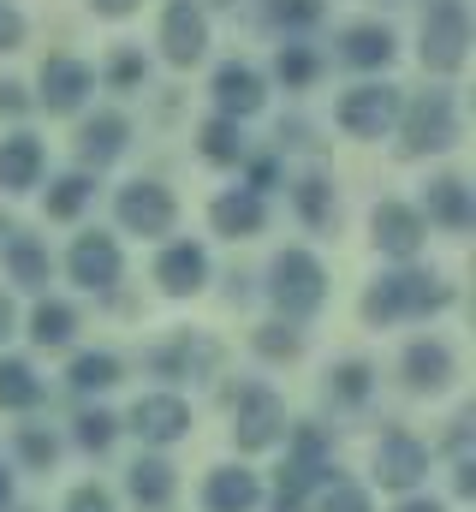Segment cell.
Returning <instances> with one entry per match:
<instances>
[{"mask_svg":"<svg viewBox=\"0 0 476 512\" xmlns=\"http://www.w3.org/2000/svg\"><path fill=\"white\" fill-rule=\"evenodd\" d=\"M447 304H453V286H441L435 274H417V268L381 274V280L363 292V316H369L375 328H387V322H399V316H429V310H447Z\"/></svg>","mask_w":476,"mask_h":512,"instance_id":"cell-1","label":"cell"},{"mask_svg":"<svg viewBox=\"0 0 476 512\" xmlns=\"http://www.w3.org/2000/svg\"><path fill=\"white\" fill-rule=\"evenodd\" d=\"M268 292H274V304L292 316V322H304L310 310H322V298H328V274H322V262L310 251H280L274 256V280H268Z\"/></svg>","mask_w":476,"mask_h":512,"instance_id":"cell-2","label":"cell"},{"mask_svg":"<svg viewBox=\"0 0 476 512\" xmlns=\"http://www.w3.org/2000/svg\"><path fill=\"white\" fill-rule=\"evenodd\" d=\"M465 54H471L465 0H429V12H423V66L429 72H459Z\"/></svg>","mask_w":476,"mask_h":512,"instance_id":"cell-3","label":"cell"},{"mask_svg":"<svg viewBox=\"0 0 476 512\" xmlns=\"http://www.w3.org/2000/svg\"><path fill=\"white\" fill-rule=\"evenodd\" d=\"M453 143H459V102H453V90H423L405 108V149L429 155V149H453Z\"/></svg>","mask_w":476,"mask_h":512,"instance_id":"cell-4","label":"cell"},{"mask_svg":"<svg viewBox=\"0 0 476 512\" xmlns=\"http://www.w3.org/2000/svg\"><path fill=\"white\" fill-rule=\"evenodd\" d=\"M238 447L244 453H262V447H274L280 435H286V405H280V393L262 382L238 387V423H233Z\"/></svg>","mask_w":476,"mask_h":512,"instance_id":"cell-5","label":"cell"},{"mask_svg":"<svg viewBox=\"0 0 476 512\" xmlns=\"http://www.w3.org/2000/svg\"><path fill=\"white\" fill-rule=\"evenodd\" d=\"M119 221L131 227V233H143V239H161V233H173V197H167V185H155V179H137V185H125L119 191Z\"/></svg>","mask_w":476,"mask_h":512,"instance_id":"cell-6","label":"cell"},{"mask_svg":"<svg viewBox=\"0 0 476 512\" xmlns=\"http://www.w3.org/2000/svg\"><path fill=\"white\" fill-rule=\"evenodd\" d=\"M399 120V90L393 84H357L340 96V126L352 137H381V131Z\"/></svg>","mask_w":476,"mask_h":512,"instance_id":"cell-7","label":"cell"},{"mask_svg":"<svg viewBox=\"0 0 476 512\" xmlns=\"http://www.w3.org/2000/svg\"><path fill=\"white\" fill-rule=\"evenodd\" d=\"M203 48H209V18L191 0H167V12H161V54L173 66H197Z\"/></svg>","mask_w":476,"mask_h":512,"instance_id":"cell-8","label":"cell"},{"mask_svg":"<svg viewBox=\"0 0 476 512\" xmlns=\"http://www.w3.org/2000/svg\"><path fill=\"white\" fill-rule=\"evenodd\" d=\"M423 471H429V447H423L417 435H405V429H387L381 447H375V477H381V489H411Z\"/></svg>","mask_w":476,"mask_h":512,"instance_id":"cell-9","label":"cell"},{"mask_svg":"<svg viewBox=\"0 0 476 512\" xmlns=\"http://www.w3.org/2000/svg\"><path fill=\"white\" fill-rule=\"evenodd\" d=\"M90 84H96V72H90L84 60H72V54L42 60V108H48V114H72V108L90 96Z\"/></svg>","mask_w":476,"mask_h":512,"instance_id":"cell-10","label":"cell"},{"mask_svg":"<svg viewBox=\"0 0 476 512\" xmlns=\"http://www.w3.org/2000/svg\"><path fill=\"white\" fill-rule=\"evenodd\" d=\"M131 429H137L149 447H167V441H179V435L191 429V405L173 399V393H149V399L131 405Z\"/></svg>","mask_w":476,"mask_h":512,"instance_id":"cell-11","label":"cell"},{"mask_svg":"<svg viewBox=\"0 0 476 512\" xmlns=\"http://www.w3.org/2000/svg\"><path fill=\"white\" fill-rule=\"evenodd\" d=\"M66 268H72L78 286L108 292V286L119 280V245L108 239V233H84V239L72 245V256H66Z\"/></svg>","mask_w":476,"mask_h":512,"instance_id":"cell-12","label":"cell"},{"mask_svg":"<svg viewBox=\"0 0 476 512\" xmlns=\"http://www.w3.org/2000/svg\"><path fill=\"white\" fill-rule=\"evenodd\" d=\"M215 102H221V120H250V114L268 102V90H262V78H256L250 66L227 60V66L215 72Z\"/></svg>","mask_w":476,"mask_h":512,"instance_id":"cell-13","label":"cell"},{"mask_svg":"<svg viewBox=\"0 0 476 512\" xmlns=\"http://www.w3.org/2000/svg\"><path fill=\"white\" fill-rule=\"evenodd\" d=\"M375 245L387 256H417L423 251V215L405 203H381L375 209Z\"/></svg>","mask_w":476,"mask_h":512,"instance_id":"cell-14","label":"cell"},{"mask_svg":"<svg viewBox=\"0 0 476 512\" xmlns=\"http://www.w3.org/2000/svg\"><path fill=\"white\" fill-rule=\"evenodd\" d=\"M149 364H155L161 376L185 382V376H209V370L221 364V346H215V340H191V334H179V340H173V346H161Z\"/></svg>","mask_w":476,"mask_h":512,"instance_id":"cell-15","label":"cell"},{"mask_svg":"<svg viewBox=\"0 0 476 512\" xmlns=\"http://www.w3.org/2000/svg\"><path fill=\"white\" fill-rule=\"evenodd\" d=\"M42 179V143L30 131L0 137V191H30Z\"/></svg>","mask_w":476,"mask_h":512,"instance_id":"cell-16","label":"cell"},{"mask_svg":"<svg viewBox=\"0 0 476 512\" xmlns=\"http://www.w3.org/2000/svg\"><path fill=\"white\" fill-rule=\"evenodd\" d=\"M203 274H209L203 245H173V251L155 262V280H161V292H167V298H191V292L203 286Z\"/></svg>","mask_w":476,"mask_h":512,"instance_id":"cell-17","label":"cell"},{"mask_svg":"<svg viewBox=\"0 0 476 512\" xmlns=\"http://www.w3.org/2000/svg\"><path fill=\"white\" fill-rule=\"evenodd\" d=\"M405 382L417 387V393H441V387L453 382V352L441 340H417L405 352Z\"/></svg>","mask_w":476,"mask_h":512,"instance_id":"cell-18","label":"cell"},{"mask_svg":"<svg viewBox=\"0 0 476 512\" xmlns=\"http://www.w3.org/2000/svg\"><path fill=\"white\" fill-rule=\"evenodd\" d=\"M423 203H429V215L441 221V227H453V233H465L476 221L471 197H465V179H453V173H441V179H429V191H423Z\"/></svg>","mask_w":476,"mask_h":512,"instance_id":"cell-19","label":"cell"},{"mask_svg":"<svg viewBox=\"0 0 476 512\" xmlns=\"http://www.w3.org/2000/svg\"><path fill=\"white\" fill-rule=\"evenodd\" d=\"M256 477L250 471H238V465H227V471H215L209 483H203V507L209 512H250L256 507Z\"/></svg>","mask_w":476,"mask_h":512,"instance_id":"cell-20","label":"cell"},{"mask_svg":"<svg viewBox=\"0 0 476 512\" xmlns=\"http://www.w3.org/2000/svg\"><path fill=\"white\" fill-rule=\"evenodd\" d=\"M209 221H215V233H227V239H250V233H262V197L227 191V197H215Z\"/></svg>","mask_w":476,"mask_h":512,"instance_id":"cell-21","label":"cell"},{"mask_svg":"<svg viewBox=\"0 0 476 512\" xmlns=\"http://www.w3.org/2000/svg\"><path fill=\"white\" fill-rule=\"evenodd\" d=\"M131 495H137V507L167 512L173 507V465H161V459H137V465H131Z\"/></svg>","mask_w":476,"mask_h":512,"instance_id":"cell-22","label":"cell"},{"mask_svg":"<svg viewBox=\"0 0 476 512\" xmlns=\"http://www.w3.org/2000/svg\"><path fill=\"white\" fill-rule=\"evenodd\" d=\"M119 149H125V120H119V114H96L90 126L78 131V155L96 161V167H108Z\"/></svg>","mask_w":476,"mask_h":512,"instance_id":"cell-23","label":"cell"},{"mask_svg":"<svg viewBox=\"0 0 476 512\" xmlns=\"http://www.w3.org/2000/svg\"><path fill=\"white\" fill-rule=\"evenodd\" d=\"M352 66H387L393 60V30L387 24H357L346 30V48H340Z\"/></svg>","mask_w":476,"mask_h":512,"instance_id":"cell-24","label":"cell"},{"mask_svg":"<svg viewBox=\"0 0 476 512\" xmlns=\"http://www.w3.org/2000/svg\"><path fill=\"white\" fill-rule=\"evenodd\" d=\"M36 399H42L36 370H30V364H18V358H0V405H6V411H30Z\"/></svg>","mask_w":476,"mask_h":512,"instance_id":"cell-25","label":"cell"},{"mask_svg":"<svg viewBox=\"0 0 476 512\" xmlns=\"http://www.w3.org/2000/svg\"><path fill=\"white\" fill-rule=\"evenodd\" d=\"M292 197H298V215H304L310 227H328V221H334V185H328L322 173H304V179L292 185Z\"/></svg>","mask_w":476,"mask_h":512,"instance_id":"cell-26","label":"cell"},{"mask_svg":"<svg viewBox=\"0 0 476 512\" xmlns=\"http://www.w3.org/2000/svg\"><path fill=\"white\" fill-rule=\"evenodd\" d=\"M6 268H12L18 286H42V280H48V251H42L36 239L12 233V245H6Z\"/></svg>","mask_w":476,"mask_h":512,"instance_id":"cell-27","label":"cell"},{"mask_svg":"<svg viewBox=\"0 0 476 512\" xmlns=\"http://www.w3.org/2000/svg\"><path fill=\"white\" fill-rule=\"evenodd\" d=\"M72 328H78V316H72L66 304H36V316H30L36 346H66V340H72Z\"/></svg>","mask_w":476,"mask_h":512,"instance_id":"cell-28","label":"cell"},{"mask_svg":"<svg viewBox=\"0 0 476 512\" xmlns=\"http://www.w3.org/2000/svg\"><path fill=\"white\" fill-rule=\"evenodd\" d=\"M90 191H96V185H90L84 173H66V179L48 191V215H54V221H72V215L90 203Z\"/></svg>","mask_w":476,"mask_h":512,"instance_id":"cell-29","label":"cell"},{"mask_svg":"<svg viewBox=\"0 0 476 512\" xmlns=\"http://www.w3.org/2000/svg\"><path fill=\"white\" fill-rule=\"evenodd\" d=\"M114 382H119L114 352H84V358L72 364V387H84V393H90V387H114Z\"/></svg>","mask_w":476,"mask_h":512,"instance_id":"cell-30","label":"cell"},{"mask_svg":"<svg viewBox=\"0 0 476 512\" xmlns=\"http://www.w3.org/2000/svg\"><path fill=\"white\" fill-rule=\"evenodd\" d=\"M203 155H209V161H238V155H244V137H238L233 120H209V126H203Z\"/></svg>","mask_w":476,"mask_h":512,"instance_id":"cell-31","label":"cell"},{"mask_svg":"<svg viewBox=\"0 0 476 512\" xmlns=\"http://www.w3.org/2000/svg\"><path fill=\"white\" fill-rule=\"evenodd\" d=\"M78 441H84L90 453H108V447H114V417H108V411H84V417H78Z\"/></svg>","mask_w":476,"mask_h":512,"instance_id":"cell-32","label":"cell"},{"mask_svg":"<svg viewBox=\"0 0 476 512\" xmlns=\"http://www.w3.org/2000/svg\"><path fill=\"white\" fill-rule=\"evenodd\" d=\"M280 78H286L292 90H298V84H310V78H316V54H310V48H298V42H292V48H280Z\"/></svg>","mask_w":476,"mask_h":512,"instance_id":"cell-33","label":"cell"},{"mask_svg":"<svg viewBox=\"0 0 476 512\" xmlns=\"http://www.w3.org/2000/svg\"><path fill=\"white\" fill-rule=\"evenodd\" d=\"M268 12H274L286 30H304V24L322 18V0H268Z\"/></svg>","mask_w":476,"mask_h":512,"instance_id":"cell-34","label":"cell"},{"mask_svg":"<svg viewBox=\"0 0 476 512\" xmlns=\"http://www.w3.org/2000/svg\"><path fill=\"white\" fill-rule=\"evenodd\" d=\"M18 453H24L30 465H42V471H48V465H54V453H60V441H54L48 429H24V435H18Z\"/></svg>","mask_w":476,"mask_h":512,"instance_id":"cell-35","label":"cell"},{"mask_svg":"<svg viewBox=\"0 0 476 512\" xmlns=\"http://www.w3.org/2000/svg\"><path fill=\"white\" fill-rule=\"evenodd\" d=\"M298 334L292 328H256V352H268V358H298Z\"/></svg>","mask_w":476,"mask_h":512,"instance_id":"cell-36","label":"cell"},{"mask_svg":"<svg viewBox=\"0 0 476 512\" xmlns=\"http://www.w3.org/2000/svg\"><path fill=\"white\" fill-rule=\"evenodd\" d=\"M334 393H340L346 405H357V399L369 393V364H340V370H334Z\"/></svg>","mask_w":476,"mask_h":512,"instance_id":"cell-37","label":"cell"},{"mask_svg":"<svg viewBox=\"0 0 476 512\" xmlns=\"http://www.w3.org/2000/svg\"><path fill=\"white\" fill-rule=\"evenodd\" d=\"M322 512H369V495H363L357 483H334V489L322 495Z\"/></svg>","mask_w":476,"mask_h":512,"instance_id":"cell-38","label":"cell"},{"mask_svg":"<svg viewBox=\"0 0 476 512\" xmlns=\"http://www.w3.org/2000/svg\"><path fill=\"white\" fill-rule=\"evenodd\" d=\"M66 512H114V495H108L102 483H84V489H72Z\"/></svg>","mask_w":476,"mask_h":512,"instance_id":"cell-39","label":"cell"},{"mask_svg":"<svg viewBox=\"0 0 476 512\" xmlns=\"http://www.w3.org/2000/svg\"><path fill=\"white\" fill-rule=\"evenodd\" d=\"M18 42H24V18H18L12 0H0V54H12Z\"/></svg>","mask_w":476,"mask_h":512,"instance_id":"cell-40","label":"cell"},{"mask_svg":"<svg viewBox=\"0 0 476 512\" xmlns=\"http://www.w3.org/2000/svg\"><path fill=\"white\" fill-rule=\"evenodd\" d=\"M108 78H114V84H137V78H143V60H137V54H119Z\"/></svg>","mask_w":476,"mask_h":512,"instance_id":"cell-41","label":"cell"},{"mask_svg":"<svg viewBox=\"0 0 476 512\" xmlns=\"http://www.w3.org/2000/svg\"><path fill=\"white\" fill-rule=\"evenodd\" d=\"M0 108H6V114H24V108H30V102H24V84H0Z\"/></svg>","mask_w":476,"mask_h":512,"instance_id":"cell-42","label":"cell"},{"mask_svg":"<svg viewBox=\"0 0 476 512\" xmlns=\"http://www.w3.org/2000/svg\"><path fill=\"white\" fill-rule=\"evenodd\" d=\"M268 185H274V161H256V167H250V197L268 191Z\"/></svg>","mask_w":476,"mask_h":512,"instance_id":"cell-43","label":"cell"},{"mask_svg":"<svg viewBox=\"0 0 476 512\" xmlns=\"http://www.w3.org/2000/svg\"><path fill=\"white\" fill-rule=\"evenodd\" d=\"M90 6H96V12H102V18H125V12H131V6H137V0H90Z\"/></svg>","mask_w":476,"mask_h":512,"instance_id":"cell-44","label":"cell"},{"mask_svg":"<svg viewBox=\"0 0 476 512\" xmlns=\"http://www.w3.org/2000/svg\"><path fill=\"white\" fill-rule=\"evenodd\" d=\"M6 334H12V298L0 292V340H6Z\"/></svg>","mask_w":476,"mask_h":512,"instance_id":"cell-45","label":"cell"},{"mask_svg":"<svg viewBox=\"0 0 476 512\" xmlns=\"http://www.w3.org/2000/svg\"><path fill=\"white\" fill-rule=\"evenodd\" d=\"M12 507V471H0V512Z\"/></svg>","mask_w":476,"mask_h":512,"instance_id":"cell-46","label":"cell"},{"mask_svg":"<svg viewBox=\"0 0 476 512\" xmlns=\"http://www.w3.org/2000/svg\"><path fill=\"white\" fill-rule=\"evenodd\" d=\"M399 512H447V507H441V501H405Z\"/></svg>","mask_w":476,"mask_h":512,"instance_id":"cell-47","label":"cell"},{"mask_svg":"<svg viewBox=\"0 0 476 512\" xmlns=\"http://www.w3.org/2000/svg\"><path fill=\"white\" fill-rule=\"evenodd\" d=\"M12 233H18V227H12V221H6V215H0V251H6V245H12Z\"/></svg>","mask_w":476,"mask_h":512,"instance_id":"cell-48","label":"cell"}]
</instances>
